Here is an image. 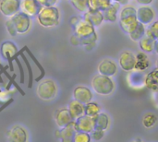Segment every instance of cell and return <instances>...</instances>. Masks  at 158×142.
Wrapping results in <instances>:
<instances>
[{
  "mask_svg": "<svg viewBox=\"0 0 158 142\" xmlns=\"http://www.w3.org/2000/svg\"><path fill=\"white\" fill-rule=\"evenodd\" d=\"M74 35H76L83 46L96 43L97 34L95 31V27H94L90 22L84 18H80V20L73 26Z\"/></svg>",
  "mask_w": 158,
  "mask_h": 142,
  "instance_id": "6da1fadb",
  "label": "cell"
},
{
  "mask_svg": "<svg viewBox=\"0 0 158 142\" xmlns=\"http://www.w3.org/2000/svg\"><path fill=\"white\" fill-rule=\"evenodd\" d=\"M93 91L101 96H108L116 89V84L110 77L104 75H95L91 82Z\"/></svg>",
  "mask_w": 158,
  "mask_h": 142,
  "instance_id": "7a4b0ae2",
  "label": "cell"
},
{
  "mask_svg": "<svg viewBox=\"0 0 158 142\" xmlns=\"http://www.w3.org/2000/svg\"><path fill=\"white\" fill-rule=\"evenodd\" d=\"M60 14L56 6H44L37 15L38 22L44 28L56 27L59 24Z\"/></svg>",
  "mask_w": 158,
  "mask_h": 142,
  "instance_id": "3957f363",
  "label": "cell"
},
{
  "mask_svg": "<svg viewBox=\"0 0 158 142\" xmlns=\"http://www.w3.org/2000/svg\"><path fill=\"white\" fill-rule=\"evenodd\" d=\"M36 93L43 101H52L57 94V86L52 79H44L37 86Z\"/></svg>",
  "mask_w": 158,
  "mask_h": 142,
  "instance_id": "277c9868",
  "label": "cell"
},
{
  "mask_svg": "<svg viewBox=\"0 0 158 142\" xmlns=\"http://www.w3.org/2000/svg\"><path fill=\"white\" fill-rule=\"evenodd\" d=\"M10 18L16 28L18 34H24L30 30L31 24V18L28 15L24 14L23 12L19 11V13L12 16Z\"/></svg>",
  "mask_w": 158,
  "mask_h": 142,
  "instance_id": "5b68a950",
  "label": "cell"
},
{
  "mask_svg": "<svg viewBox=\"0 0 158 142\" xmlns=\"http://www.w3.org/2000/svg\"><path fill=\"white\" fill-rule=\"evenodd\" d=\"M1 55L4 59H6L8 63V67L10 68V71L13 72V57L19 53L17 45L10 42V41H6L1 44Z\"/></svg>",
  "mask_w": 158,
  "mask_h": 142,
  "instance_id": "8992f818",
  "label": "cell"
},
{
  "mask_svg": "<svg viewBox=\"0 0 158 142\" xmlns=\"http://www.w3.org/2000/svg\"><path fill=\"white\" fill-rule=\"evenodd\" d=\"M6 138L8 142H29V135L27 130L19 125L13 126L6 132Z\"/></svg>",
  "mask_w": 158,
  "mask_h": 142,
  "instance_id": "52a82bcc",
  "label": "cell"
},
{
  "mask_svg": "<svg viewBox=\"0 0 158 142\" xmlns=\"http://www.w3.org/2000/svg\"><path fill=\"white\" fill-rule=\"evenodd\" d=\"M94 99V93L92 90L86 86H77L73 91V100L82 103L87 104L91 102H93Z\"/></svg>",
  "mask_w": 158,
  "mask_h": 142,
  "instance_id": "ba28073f",
  "label": "cell"
},
{
  "mask_svg": "<svg viewBox=\"0 0 158 142\" xmlns=\"http://www.w3.org/2000/svg\"><path fill=\"white\" fill-rule=\"evenodd\" d=\"M136 17L139 23L146 26L151 24L156 18V11L149 6H142L137 9Z\"/></svg>",
  "mask_w": 158,
  "mask_h": 142,
  "instance_id": "9c48e42d",
  "label": "cell"
},
{
  "mask_svg": "<svg viewBox=\"0 0 158 142\" xmlns=\"http://www.w3.org/2000/svg\"><path fill=\"white\" fill-rule=\"evenodd\" d=\"M20 10V0H0V12L5 17L11 18Z\"/></svg>",
  "mask_w": 158,
  "mask_h": 142,
  "instance_id": "30bf717a",
  "label": "cell"
},
{
  "mask_svg": "<svg viewBox=\"0 0 158 142\" xmlns=\"http://www.w3.org/2000/svg\"><path fill=\"white\" fill-rule=\"evenodd\" d=\"M136 64V55L131 51H123L118 58V65L122 70L130 72L134 70Z\"/></svg>",
  "mask_w": 158,
  "mask_h": 142,
  "instance_id": "8fae6325",
  "label": "cell"
},
{
  "mask_svg": "<svg viewBox=\"0 0 158 142\" xmlns=\"http://www.w3.org/2000/svg\"><path fill=\"white\" fill-rule=\"evenodd\" d=\"M118 69V65L116 64V62L108 58L103 59L97 67L98 74L110 77V78L117 75Z\"/></svg>",
  "mask_w": 158,
  "mask_h": 142,
  "instance_id": "7c38bea8",
  "label": "cell"
},
{
  "mask_svg": "<svg viewBox=\"0 0 158 142\" xmlns=\"http://www.w3.org/2000/svg\"><path fill=\"white\" fill-rule=\"evenodd\" d=\"M54 119H55V122L59 129H62L74 122L72 116H70V114L68 110V107H62V108H59L58 110H56L55 113Z\"/></svg>",
  "mask_w": 158,
  "mask_h": 142,
  "instance_id": "4fadbf2b",
  "label": "cell"
},
{
  "mask_svg": "<svg viewBox=\"0 0 158 142\" xmlns=\"http://www.w3.org/2000/svg\"><path fill=\"white\" fill-rule=\"evenodd\" d=\"M74 123H75V128H76L77 131H81V132L91 134L95 128L94 118L90 117L85 115L82 116L81 117L76 119L74 121Z\"/></svg>",
  "mask_w": 158,
  "mask_h": 142,
  "instance_id": "5bb4252c",
  "label": "cell"
},
{
  "mask_svg": "<svg viewBox=\"0 0 158 142\" xmlns=\"http://www.w3.org/2000/svg\"><path fill=\"white\" fill-rule=\"evenodd\" d=\"M42 7L36 0H20V10L29 17L37 16Z\"/></svg>",
  "mask_w": 158,
  "mask_h": 142,
  "instance_id": "9a60e30c",
  "label": "cell"
},
{
  "mask_svg": "<svg viewBox=\"0 0 158 142\" xmlns=\"http://www.w3.org/2000/svg\"><path fill=\"white\" fill-rule=\"evenodd\" d=\"M139 24L140 23L137 19L136 15H131L119 18V26L121 30L129 35L135 30V29L138 27Z\"/></svg>",
  "mask_w": 158,
  "mask_h": 142,
  "instance_id": "2e32d148",
  "label": "cell"
},
{
  "mask_svg": "<svg viewBox=\"0 0 158 142\" xmlns=\"http://www.w3.org/2000/svg\"><path fill=\"white\" fill-rule=\"evenodd\" d=\"M77 129L75 128V123H71L62 129H58L56 131V137L57 140H60L61 142H73L74 135Z\"/></svg>",
  "mask_w": 158,
  "mask_h": 142,
  "instance_id": "e0dca14e",
  "label": "cell"
},
{
  "mask_svg": "<svg viewBox=\"0 0 158 142\" xmlns=\"http://www.w3.org/2000/svg\"><path fill=\"white\" fill-rule=\"evenodd\" d=\"M85 20L90 22L94 27L100 26L104 21V17L102 11L99 10H90L88 9L85 13H83V18Z\"/></svg>",
  "mask_w": 158,
  "mask_h": 142,
  "instance_id": "ac0fdd59",
  "label": "cell"
},
{
  "mask_svg": "<svg viewBox=\"0 0 158 142\" xmlns=\"http://www.w3.org/2000/svg\"><path fill=\"white\" fill-rule=\"evenodd\" d=\"M145 87L153 92H158V68L148 72L144 78Z\"/></svg>",
  "mask_w": 158,
  "mask_h": 142,
  "instance_id": "d6986e66",
  "label": "cell"
},
{
  "mask_svg": "<svg viewBox=\"0 0 158 142\" xmlns=\"http://www.w3.org/2000/svg\"><path fill=\"white\" fill-rule=\"evenodd\" d=\"M119 8H120V4L112 1L111 5L106 9L102 11L104 20L108 22H115L118 18V13Z\"/></svg>",
  "mask_w": 158,
  "mask_h": 142,
  "instance_id": "ffe728a7",
  "label": "cell"
},
{
  "mask_svg": "<svg viewBox=\"0 0 158 142\" xmlns=\"http://www.w3.org/2000/svg\"><path fill=\"white\" fill-rule=\"evenodd\" d=\"M68 110H69V114L72 116L74 121L85 115V105L75 101V100L71 101L69 103Z\"/></svg>",
  "mask_w": 158,
  "mask_h": 142,
  "instance_id": "44dd1931",
  "label": "cell"
},
{
  "mask_svg": "<svg viewBox=\"0 0 158 142\" xmlns=\"http://www.w3.org/2000/svg\"><path fill=\"white\" fill-rule=\"evenodd\" d=\"M94 118V126H95L94 129H100V130L106 131L109 128L110 117L107 114L101 112Z\"/></svg>",
  "mask_w": 158,
  "mask_h": 142,
  "instance_id": "7402d4cb",
  "label": "cell"
},
{
  "mask_svg": "<svg viewBox=\"0 0 158 142\" xmlns=\"http://www.w3.org/2000/svg\"><path fill=\"white\" fill-rule=\"evenodd\" d=\"M150 67V60L145 53H138L136 55V64L134 70L137 71H144Z\"/></svg>",
  "mask_w": 158,
  "mask_h": 142,
  "instance_id": "603a6c76",
  "label": "cell"
},
{
  "mask_svg": "<svg viewBox=\"0 0 158 142\" xmlns=\"http://www.w3.org/2000/svg\"><path fill=\"white\" fill-rule=\"evenodd\" d=\"M155 43H156V40H154L153 38L147 35H144L139 41V47L143 53L150 54L153 53L155 50Z\"/></svg>",
  "mask_w": 158,
  "mask_h": 142,
  "instance_id": "cb8c5ba5",
  "label": "cell"
},
{
  "mask_svg": "<svg viewBox=\"0 0 158 142\" xmlns=\"http://www.w3.org/2000/svg\"><path fill=\"white\" fill-rule=\"evenodd\" d=\"M111 3L112 0H89V9L104 11L111 5Z\"/></svg>",
  "mask_w": 158,
  "mask_h": 142,
  "instance_id": "d4e9b609",
  "label": "cell"
},
{
  "mask_svg": "<svg viewBox=\"0 0 158 142\" xmlns=\"http://www.w3.org/2000/svg\"><path fill=\"white\" fill-rule=\"evenodd\" d=\"M100 113H101V106L97 103L91 102L85 104V116H88L90 117H95Z\"/></svg>",
  "mask_w": 158,
  "mask_h": 142,
  "instance_id": "484cf974",
  "label": "cell"
},
{
  "mask_svg": "<svg viewBox=\"0 0 158 142\" xmlns=\"http://www.w3.org/2000/svg\"><path fill=\"white\" fill-rule=\"evenodd\" d=\"M143 126L145 128H154L156 123H157V116H156V114L154 113H147L144 115V116L143 117Z\"/></svg>",
  "mask_w": 158,
  "mask_h": 142,
  "instance_id": "4316f807",
  "label": "cell"
},
{
  "mask_svg": "<svg viewBox=\"0 0 158 142\" xmlns=\"http://www.w3.org/2000/svg\"><path fill=\"white\" fill-rule=\"evenodd\" d=\"M145 30H146V27L140 23L138 27L135 29V30L130 34V38L133 42H139L145 35Z\"/></svg>",
  "mask_w": 158,
  "mask_h": 142,
  "instance_id": "83f0119b",
  "label": "cell"
},
{
  "mask_svg": "<svg viewBox=\"0 0 158 142\" xmlns=\"http://www.w3.org/2000/svg\"><path fill=\"white\" fill-rule=\"evenodd\" d=\"M24 51H25V47H23V49H21L20 51H19V55L21 56L22 60L24 61L26 67H27V69H28V73H29V84H28V87L29 88H31L32 87V82H33V73H32V68H31V66L30 65V62L29 60L27 59V57L24 55Z\"/></svg>",
  "mask_w": 158,
  "mask_h": 142,
  "instance_id": "f1b7e54d",
  "label": "cell"
},
{
  "mask_svg": "<svg viewBox=\"0 0 158 142\" xmlns=\"http://www.w3.org/2000/svg\"><path fill=\"white\" fill-rule=\"evenodd\" d=\"M24 47H25V52H26V53H27V55H29V56L31 57V60H32V61H33V62L35 63V65L37 66V67L39 68V70H40V72H41L40 76H39V77H38L37 79H35V81H36V82H39V81H41V80H42V79H43V78H44V75H45V71H44V67H42V65H41V64L39 63V61H38V60H37V59L35 58V56H34V55H32V53H31V52L30 51V49H29V48H28L27 46H24Z\"/></svg>",
  "mask_w": 158,
  "mask_h": 142,
  "instance_id": "f546056e",
  "label": "cell"
},
{
  "mask_svg": "<svg viewBox=\"0 0 158 142\" xmlns=\"http://www.w3.org/2000/svg\"><path fill=\"white\" fill-rule=\"evenodd\" d=\"M70 3L79 12L85 13L89 9V0H70Z\"/></svg>",
  "mask_w": 158,
  "mask_h": 142,
  "instance_id": "4dcf8cb0",
  "label": "cell"
},
{
  "mask_svg": "<svg viewBox=\"0 0 158 142\" xmlns=\"http://www.w3.org/2000/svg\"><path fill=\"white\" fill-rule=\"evenodd\" d=\"M145 35L158 41V20L154 21L145 30Z\"/></svg>",
  "mask_w": 158,
  "mask_h": 142,
  "instance_id": "1f68e13d",
  "label": "cell"
},
{
  "mask_svg": "<svg viewBox=\"0 0 158 142\" xmlns=\"http://www.w3.org/2000/svg\"><path fill=\"white\" fill-rule=\"evenodd\" d=\"M92 138L89 133L81 132V131H76L74 135L73 142H91Z\"/></svg>",
  "mask_w": 158,
  "mask_h": 142,
  "instance_id": "d6a6232c",
  "label": "cell"
},
{
  "mask_svg": "<svg viewBox=\"0 0 158 142\" xmlns=\"http://www.w3.org/2000/svg\"><path fill=\"white\" fill-rule=\"evenodd\" d=\"M137 9L132 6H125L124 7H122L120 14H119V18H124V17H128V16H131V15H136Z\"/></svg>",
  "mask_w": 158,
  "mask_h": 142,
  "instance_id": "836d02e7",
  "label": "cell"
},
{
  "mask_svg": "<svg viewBox=\"0 0 158 142\" xmlns=\"http://www.w3.org/2000/svg\"><path fill=\"white\" fill-rule=\"evenodd\" d=\"M6 30H7V32L9 33L10 36L15 37V36L18 35V32L16 30V28H15V26H14V24H13V22H12V20H11L10 18L6 21Z\"/></svg>",
  "mask_w": 158,
  "mask_h": 142,
  "instance_id": "e575fe53",
  "label": "cell"
},
{
  "mask_svg": "<svg viewBox=\"0 0 158 142\" xmlns=\"http://www.w3.org/2000/svg\"><path fill=\"white\" fill-rule=\"evenodd\" d=\"M105 133H106V131H104V130L94 129L90 135H91V138H92L93 140H94V141H99V140H101L104 138Z\"/></svg>",
  "mask_w": 158,
  "mask_h": 142,
  "instance_id": "d590c367",
  "label": "cell"
},
{
  "mask_svg": "<svg viewBox=\"0 0 158 142\" xmlns=\"http://www.w3.org/2000/svg\"><path fill=\"white\" fill-rule=\"evenodd\" d=\"M18 55H19V53L13 57V60H15L17 65H18V67H19V76H20V83L23 84L24 81H25V79H24V70H23V67H22V65H21L20 61L18 58Z\"/></svg>",
  "mask_w": 158,
  "mask_h": 142,
  "instance_id": "8d00e7d4",
  "label": "cell"
},
{
  "mask_svg": "<svg viewBox=\"0 0 158 142\" xmlns=\"http://www.w3.org/2000/svg\"><path fill=\"white\" fill-rule=\"evenodd\" d=\"M11 93L10 91H0V102L1 103H6L7 101H10L11 99H9V94Z\"/></svg>",
  "mask_w": 158,
  "mask_h": 142,
  "instance_id": "74e56055",
  "label": "cell"
},
{
  "mask_svg": "<svg viewBox=\"0 0 158 142\" xmlns=\"http://www.w3.org/2000/svg\"><path fill=\"white\" fill-rule=\"evenodd\" d=\"M43 7L44 6H55L58 0H36Z\"/></svg>",
  "mask_w": 158,
  "mask_h": 142,
  "instance_id": "f35d334b",
  "label": "cell"
},
{
  "mask_svg": "<svg viewBox=\"0 0 158 142\" xmlns=\"http://www.w3.org/2000/svg\"><path fill=\"white\" fill-rule=\"evenodd\" d=\"M70 43H71V44L72 45H79V44H81V42H80V39L76 36V35H72L71 37H70Z\"/></svg>",
  "mask_w": 158,
  "mask_h": 142,
  "instance_id": "ab89813d",
  "label": "cell"
},
{
  "mask_svg": "<svg viewBox=\"0 0 158 142\" xmlns=\"http://www.w3.org/2000/svg\"><path fill=\"white\" fill-rule=\"evenodd\" d=\"M138 4L140 5H143V6H148L150 5L154 0H136Z\"/></svg>",
  "mask_w": 158,
  "mask_h": 142,
  "instance_id": "60d3db41",
  "label": "cell"
},
{
  "mask_svg": "<svg viewBox=\"0 0 158 142\" xmlns=\"http://www.w3.org/2000/svg\"><path fill=\"white\" fill-rule=\"evenodd\" d=\"M79 20H80V18H78V17H72V18H70V24H71L72 26H74Z\"/></svg>",
  "mask_w": 158,
  "mask_h": 142,
  "instance_id": "b9f144b4",
  "label": "cell"
},
{
  "mask_svg": "<svg viewBox=\"0 0 158 142\" xmlns=\"http://www.w3.org/2000/svg\"><path fill=\"white\" fill-rule=\"evenodd\" d=\"M114 2H117V3H119L120 5H127L128 4V0H112Z\"/></svg>",
  "mask_w": 158,
  "mask_h": 142,
  "instance_id": "7bdbcfd3",
  "label": "cell"
},
{
  "mask_svg": "<svg viewBox=\"0 0 158 142\" xmlns=\"http://www.w3.org/2000/svg\"><path fill=\"white\" fill-rule=\"evenodd\" d=\"M130 142H145L142 138H135L133 140H131Z\"/></svg>",
  "mask_w": 158,
  "mask_h": 142,
  "instance_id": "ee69618b",
  "label": "cell"
},
{
  "mask_svg": "<svg viewBox=\"0 0 158 142\" xmlns=\"http://www.w3.org/2000/svg\"><path fill=\"white\" fill-rule=\"evenodd\" d=\"M95 46V43H94V44H89V45H86L85 46V48H86V50L87 51H91L94 47Z\"/></svg>",
  "mask_w": 158,
  "mask_h": 142,
  "instance_id": "f6af8a7d",
  "label": "cell"
},
{
  "mask_svg": "<svg viewBox=\"0 0 158 142\" xmlns=\"http://www.w3.org/2000/svg\"><path fill=\"white\" fill-rule=\"evenodd\" d=\"M154 52H156V54L158 55V41H156V43H155V50Z\"/></svg>",
  "mask_w": 158,
  "mask_h": 142,
  "instance_id": "bcb514c9",
  "label": "cell"
},
{
  "mask_svg": "<svg viewBox=\"0 0 158 142\" xmlns=\"http://www.w3.org/2000/svg\"><path fill=\"white\" fill-rule=\"evenodd\" d=\"M3 70H4V67L0 65V72H1V73H3Z\"/></svg>",
  "mask_w": 158,
  "mask_h": 142,
  "instance_id": "7dc6e473",
  "label": "cell"
},
{
  "mask_svg": "<svg viewBox=\"0 0 158 142\" xmlns=\"http://www.w3.org/2000/svg\"><path fill=\"white\" fill-rule=\"evenodd\" d=\"M156 67L158 68V58L156 59Z\"/></svg>",
  "mask_w": 158,
  "mask_h": 142,
  "instance_id": "c3c4849f",
  "label": "cell"
},
{
  "mask_svg": "<svg viewBox=\"0 0 158 142\" xmlns=\"http://www.w3.org/2000/svg\"><path fill=\"white\" fill-rule=\"evenodd\" d=\"M128 1H130V0H128Z\"/></svg>",
  "mask_w": 158,
  "mask_h": 142,
  "instance_id": "681fc988",
  "label": "cell"
},
{
  "mask_svg": "<svg viewBox=\"0 0 158 142\" xmlns=\"http://www.w3.org/2000/svg\"><path fill=\"white\" fill-rule=\"evenodd\" d=\"M0 91H1V90H0Z\"/></svg>",
  "mask_w": 158,
  "mask_h": 142,
  "instance_id": "f907efd6",
  "label": "cell"
}]
</instances>
